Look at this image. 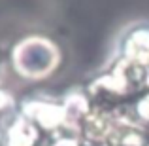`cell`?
<instances>
[{"label": "cell", "mask_w": 149, "mask_h": 146, "mask_svg": "<svg viewBox=\"0 0 149 146\" xmlns=\"http://www.w3.org/2000/svg\"><path fill=\"white\" fill-rule=\"evenodd\" d=\"M0 74H2V59H0Z\"/></svg>", "instance_id": "10"}, {"label": "cell", "mask_w": 149, "mask_h": 146, "mask_svg": "<svg viewBox=\"0 0 149 146\" xmlns=\"http://www.w3.org/2000/svg\"><path fill=\"white\" fill-rule=\"evenodd\" d=\"M49 146H85L79 137H58Z\"/></svg>", "instance_id": "9"}, {"label": "cell", "mask_w": 149, "mask_h": 146, "mask_svg": "<svg viewBox=\"0 0 149 146\" xmlns=\"http://www.w3.org/2000/svg\"><path fill=\"white\" fill-rule=\"evenodd\" d=\"M15 104H17V102H15V97L11 95L10 91L0 87V118L10 116L15 110Z\"/></svg>", "instance_id": "8"}, {"label": "cell", "mask_w": 149, "mask_h": 146, "mask_svg": "<svg viewBox=\"0 0 149 146\" xmlns=\"http://www.w3.org/2000/svg\"><path fill=\"white\" fill-rule=\"evenodd\" d=\"M61 102H62V108H64V129L74 131L76 137H79V131L83 127L85 120L91 116L93 108H95L89 93L70 91L66 93V97Z\"/></svg>", "instance_id": "4"}, {"label": "cell", "mask_w": 149, "mask_h": 146, "mask_svg": "<svg viewBox=\"0 0 149 146\" xmlns=\"http://www.w3.org/2000/svg\"><path fill=\"white\" fill-rule=\"evenodd\" d=\"M61 51L45 36H26L11 49V66L25 80H44L57 70Z\"/></svg>", "instance_id": "1"}, {"label": "cell", "mask_w": 149, "mask_h": 146, "mask_svg": "<svg viewBox=\"0 0 149 146\" xmlns=\"http://www.w3.org/2000/svg\"><path fill=\"white\" fill-rule=\"evenodd\" d=\"M132 112H134V116H136V120H138L140 125H143V127L149 125V93L142 95L134 102Z\"/></svg>", "instance_id": "7"}, {"label": "cell", "mask_w": 149, "mask_h": 146, "mask_svg": "<svg viewBox=\"0 0 149 146\" xmlns=\"http://www.w3.org/2000/svg\"><path fill=\"white\" fill-rule=\"evenodd\" d=\"M40 140V129L26 120L21 112L11 116L4 129V146H36Z\"/></svg>", "instance_id": "6"}, {"label": "cell", "mask_w": 149, "mask_h": 146, "mask_svg": "<svg viewBox=\"0 0 149 146\" xmlns=\"http://www.w3.org/2000/svg\"><path fill=\"white\" fill-rule=\"evenodd\" d=\"M121 57L149 70V25L130 29L121 40Z\"/></svg>", "instance_id": "5"}, {"label": "cell", "mask_w": 149, "mask_h": 146, "mask_svg": "<svg viewBox=\"0 0 149 146\" xmlns=\"http://www.w3.org/2000/svg\"><path fill=\"white\" fill-rule=\"evenodd\" d=\"M113 110L95 106L79 131V139L85 146H106L113 131Z\"/></svg>", "instance_id": "3"}, {"label": "cell", "mask_w": 149, "mask_h": 146, "mask_svg": "<svg viewBox=\"0 0 149 146\" xmlns=\"http://www.w3.org/2000/svg\"><path fill=\"white\" fill-rule=\"evenodd\" d=\"M19 112L30 120L40 131L57 133L64 129V108L61 101H49V99H25L19 106Z\"/></svg>", "instance_id": "2"}]
</instances>
